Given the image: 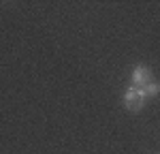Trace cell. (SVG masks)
<instances>
[{
    "mask_svg": "<svg viewBox=\"0 0 160 154\" xmlns=\"http://www.w3.org/2000/svg\"><path fill=\"white\" fill-rule=\"evenodd\" d=\"M143 103H145V94H143V90H141V88L130 86V88L126 90V94H124V105H126L128 111L137 114V111L143 107Z\"/></svg>",
    "mask_w": 160,
    "mask_h": 154,
    "instance_id": "6da1fadb",
    "label": "cell"
},
{
    "mask_svg": "<svg viewBox=\"0 0 160 154\" xmlns=\"http://www.w3.org/2000/svg\"><path fill=\"white\" fill-rule=\"evenodd\" d=\"M132 86L135 88H143V86H148L149 81H152V71H149V66L145 64H139L132 69Z\"/></svg>",
    "mask_w": 160,
    "mask_h": 154,
    "instance_id": "7a4b0ae2",
    "label": "cell"
},
{
    "mask_svg": "<svg viewBox=\"0 0 160 154\" xmlns=\"http://www.w3.org/2000/svg\"><path fill=\"white\" fill-rule=\"evenodd\" d=\"M141 90H143V94H145V96H158V94H160V84L152 79L148 86H143Z\"/></svg>",
    "mask_w": 160,
    "mask_h": 154,
    "instance_id": "3957f363",
    "label": "cell"
}]
</instances>
